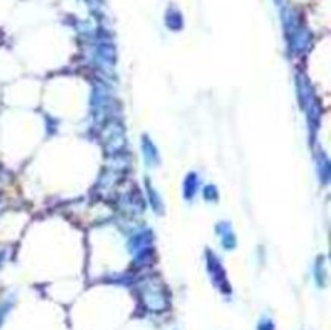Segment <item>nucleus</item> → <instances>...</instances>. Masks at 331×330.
Masks as SVG:
<instances>
[{
    "instance_id": "f257e3e1",
    "label": "nucleus",
    "mask_w": 331,
    "mask_h": 330,
    "mask_svg": "<svg viewBox=\"0 0 331 330\" xmlns=\"http://www.w3.org/2000/svg\"><path fill=\"white\" fill-rule=\"evenodd\" d=\"M206 263H208V270H209V275L214 282V284L222 290L223 294H229L231 292V286H229V282H228V277H226V270L223 268V264L218 262L217 256L215 254H206Z\"/></svg>"
},
{
    "instance_id": "f03ea898",
    "label": "nucleus",
    "mask_w": 331,
    "mask_h": 330,
    "mask_svg": "<svg viewBox=\"0 0 331 330\" xmlns=\"http://www.w3.org/2000/svg\"><path fill=\"white\" fill-rule=\"evenodd\" d=\"M144 301L150 310H162L165 309V296L162 292L157 290H145L144 292Z\"/></svg>"
},
{
    "instance_id": "7ed1b4c3",
    "label": "nucleus",
    "mask_w": 331,
    "mask_h": 330,
    "mask_svg": "<svg viewBox=\"0 0 331 330\" xmlns=\"http://www.w3.org/2000/svg\"><path fill=\"white\" fill-rule=\"evenodd\" d=\"M258 330H275V324H273V321H272V320L264 318V320L260 322Z\"/></svg>"
}]
</instances>
